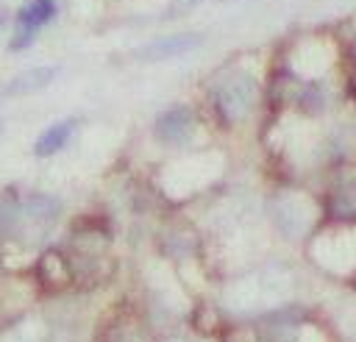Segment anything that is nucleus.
<instances>
[{
  "mask_svg": "<svg viewBox=\"0 0 356 342\" xmlns=\"http://www.w3.org/2000/svg\"><path fill=\"white\" fill-rule=\"evenodd\" d=\"M214 103H217L220 114H222L228 122L245 120L248 111H250L253 103H256V81H253L248 72H234V75H228V78L217 86Z\"/></svg>",
  "mask_w": 356,
  "mask_h": 342,
  "instance_id": "obj_1",
  "label": "nucleus"
},
{
  "mask_svg": "<svg viewBox=\"0 0 356 342\" xmlns=\"http://www.w3.org/2000/svg\"><path fill=\"white\" fill-rule=\"evenodd\" d=\"M56 17V0H28L19 11H17V36L11 39V50L28 47L39 28L47 25Z\"/></svg>",
  "mask_w": 356,
  "mask_h": 342,
  "instance_id": "obj_2",
  "label": "nucleus"
},
{
  "mask_svg": "<svg viewBox=\"0 0 356 342\" xmlns=\"http://www.w3.org/2000/svg\"><path fill=\"white\" fill-rule=\"evenodd\" d=\"M203 44V36L200 33H170V36H161V39H153L150 44L139 47V58L142 61H164V58H175V56H184V53H192L195 47Z\"/></svg>",
  "mask_w": 356,
  "mask_h": 342,
  "instance_id": "obj_3",
  "label": "nucleus"
},
{
  "mask_svg": "<svg viewBox=\"0 0 356 342\" xmlns=\"http://www.w3.org/2000/svg\"><path fill=\"white\" fill-rule=\"evenodd\" d=\"M192 128H195V114L186 106H172L170 111L159 114L153 131L161 142H184V139H189Z\"/></svg>",
  "mask_w": 356,
  "mask_h": 342,
  "instance_id": "obj_4",
  "label": "nucleus"
},
{
  "mask_svg": "<svg viewBox=\"0 0 356 342\" xmlns=\"http://www.w3.org/2000/svg\"><path fill=\"white\" fill-rule=\"evenodd\" d=\"M53 78H56V67H33V70H25V72L14 75V78L3 86V95H6V97L33 95V92L44 89Z\"/></svg>",
  "mask_w": 356,
  "mask_h": 342,
  "instance_id": "obj_5",
  "label": "nucleus"
},
{
  "mask_svg": "<svg viewBox=\"0 0 356 342\" xmlns=\"http://www.w3.org/2000/svg\"><path fill=\"white\" fill-rule=\"evenodd\" d=\"M75 128H78V122H75L72 117L53 122L50 128H44V131L36 136V142H33V153H36L39 158H47V156L58 153V150L70 142V136L75 133Z\"/></svg>",
  "mask_w": 356,
  "mask_h": 342,
  "instance_id": "obj_6",
  "label": "nucleus"
},
{
  "mask_svg": "<svg viewBox=\"0 0 356 342\" xmlns=\"http://www.w3.org/2000/svg\"><path fill=\"white\" fill-rule=\"evenodd\" d=\"M175 342H178V339H175Z\"/></svg>",
  "mask_w": 356,
  "mask_h": 342,
  "instance_id": "obj_7",
  "label": "nucleus"
}]
</instances>
